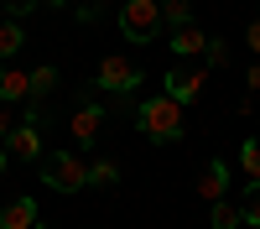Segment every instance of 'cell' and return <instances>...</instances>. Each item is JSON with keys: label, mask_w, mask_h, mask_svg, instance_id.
<instances>
[{"label": "cell", "mask_w": 260, "mask_h": 229, "mask_svg": "<svg viewBox=\"0 0 260 229\" xmlns=\"http://www.w3.org/2000/svg\"><path fill=\"white\" fill-rule=\"evenodd\" d=\"M11 99H31V73L0 68V104H11Z\"/></svg>", "instance_id": "11"}, {"label": "cell", "mask_w": 260, "mask_h": 229, "mask_svg": "<svg viewBox=\"0 0 260 229\" xmlns=\"http://www.w3.org/2000/svg\"><path fill=\"white\" fill-rule=\"evenodd\" d=\"M203 57H208V68H219V62H224V37H208V47H203Z\"/></svg>", "instance_id": "19"}, {"label": "cell", "mask_w": 260, "mask_h": 229, "mask_svg": "<svg viewBox=\"0 0 260 229\" xmlns=\"http://www.w3.org/2000/svg\"><path fill=\"white\" fill-rule=\"evenodd\" d=\"M240 172H245V182H250V187H260V136L240 141Z\"/></svg>", "instance_id": "12"}, {"label": "cell", "mask_w": 260, "mask_h": 229, "mask_svg": "<svg viewBox=\"0 0 260 229\" xmlns=\"http://www.w3.org/2000/svg\"><path fill=\"white\" fill-rule=\"evenodd\" d=\"M156 11H161V26H187L192 21V0H156Z\"/></svg>", "instance_id": "13"}, {"label": "cell", "mask_w": 260, "mask_h": 229, "mask_svg": "<svg viewBox=\"0 0 260 229\" xmlns=\"http://www.w3.org/2000/svg\"><path fill=\"white\" fill-rule=\"evenodd\" d=\"M94 83H99V94H136L141 89V68L130 57H99Z\"/></svg>", "instance_id": "4"}, {"label": "cell", "mask_w": 260, "mask_h": 229, "mask_svg": "<svg viewBox=\"0 0 260 229\" xmlns=\"http://www.w3.org/2000/svg\"><path fill=\"white\" fill-rule=\"evenodd\" d=\"M250 52H255V57H260V16H255V21H250Z\"/></svg>", "instance_id": "22"}, {"label": "cell", "mask_w": 260, "mask_h": 229, "mask_svg": "<svg viewBox=\"0 0 260 229\" xmlns=\"http://www.w3.org/2000/svg\"><path fill=\"white\" fill-rule=\"evenodd\" d=\"M240 214H245V224H250V229H260V187H250V193H245Z\"/></svg>", "instance_id": "18"}, {"label": "cell", "mask_w": 260, "mask_h": 229, "mask_svg": "<svg viewBox=\"0 0 260 229\" xmlns=\"http://www.w3.org/2000/svg\"><path fill=\"white\" fill-rule=\"evenodd\" d=\"M203 89H208V68H198V62H177V68H167V89H161V94L177 99L182 110H187Z\"/></svg>", "instance_id": "5"}, {"label": "cell", "mask_w": 260, "mask_h": 229, "mask_svg": "<svg viewBox=\"0 0 260 229\" xmlns=\"http://www.w3.org/2000/svg\"><path fill=\"white\" fill-rule=\"evenodd\" d=\"M16 130V120H11V110H6V104H0V146H6V136Z\"/></svg>", "instance_id": "20"}, {"label": "cell", "mask_w": 260, "mask_h": 229, "mask_svg": "<svg viewBox=\"0 0 260 229\" xmlns=\"http://www.w3.org/2000/svg\"><path fill=\"white\" fill-rule=\"evenodd\" d=\"M0 229H37V198L16 193L0 203Z\"/></svg>", "instance_id": "7"}, {"label": "cell", "mask_w": 260, "mask_h": 229, "mask_svg": "<svg viewBox=\"0 0 260 229\" xmlns=\"http://www.w3.org/2000/svg\"><path fill=\"white\" fill-rule=\"evenodd\" d=\"M99 125H104V104H83V110H73V141L94 146L99 141Z\"/></svg>", "instance_id": "9"}, {"label": "cell", "mask_w": 260, "mask_h": 229, "mask_svg": "<svg viewBox=\"0 0 260 229\" xmlns=\"http://www.w3.org/2000/svg\"><path fill=\"white\" fill-rule=\"evenodd\" d=\"M99 16H104L99 6H78V21H83V26H94V21H99Z\"/></svg>", "instance_id": "21"}, {"label": "cell", "mask_w": 260, "mask_h": 229, "mask_svg": "<svg viewBox=\"0 0 260 229\" xmlns=\"http://www.w3.org/2000/svg\"><path fill=\"white\" fill-rule=\"evenodd\" d=\"M224 193H229V161L213 156V161L203 167V177H198V198H203V203H224Z\"/></svg>", "instance_id": "8"}, {"label": "cell", "mask_w": 260, "mask_h": 229, "mask_svg": "<svg viewBox=\"0 0 260 229\" xmlns=\"http://www.w3.org/2000/svg\"><path fill=\"white\" fill-rule=\"evenodd\" d=\"M6 156H16V161H42V130H37V104L26 110V120H21L16 130L6 136Z\"/></svg>", "instance_id": "6"}, {"label": "cell", "mask_w": 260, "mask_h": 229, "mask_svg": "<svg viewBox=\"0 0 260 229\" xmlns=\"http://www.w3.org/2000/svg\"><path fill=\"white\" fill-rule=\"evenodd\" d=\"M6 161H11V156H6V146H0V172H6Z\"/></svg>", "instance_id": "24"}, {"label": "cell", "mask_w": 260, "mask_h": 229, "mask_svg": "<svg viewBox=\"0 0 260 229\" xmlns=\"http://www.w3.org/2000/svg\"><path fill=\"white\" fill-rule=\"evenodd\" d=\"M26 47V31H21V21H0V57H16Z\"/></svg>", "instance_id": "15"}, {"label": "cell", "mask_w": 260, "mask_h": 229, "mask_svg": "<svg viewBox=\"0 0 260 229\" xmlns=\"http://www.w3.org/2000/svg\"><path fill=\"white\" fill-rule=\"evenodd\" d=\"M42 182L52 193H78V187H89V161L78 151H47L42 156Z\"/></svg>", "instance_id": "2"}, {"label": "cell", "mask_w": 260, "mask_h": 229, "mask_svg": "<svg viewBox=\"0 0 260 229\" xmlns=\"http://www.w3.org/2000/svg\"><path fill=\"white\" fill-rule=\"evenodd\" d=\"M115 21H120L125 42H156V31H161V11H156V0H125Z\"/></svg>", "instance_id": "3"}, {"label": "cell", "mask_w": 260, "mask_h": 229, "mask_svg": "<svg viewBox=\"0 0 260 229\" xmlns=\"http://www.w3.org/2000/svg\"><path fill=\"white\" fill-rule=\"evenodd\" d=\"M245 89H250V94H260V68H250V73H245Z\"/></svg>", "instance_id": "23"}, {"label": "cell", "mask_w": 260, "mask_h": 229, "mask_svg": "<svg viewBox=\"0 0 260 229\" xmlns=\"http://www.w3.org/2000/svg\"><path fill=\"white\" fill-rule=\"evenodd\" d=\"M203 47H208V31H198L192 21L172 31V57H203Z\"/></svg>", "instance_id": "10"}, {"label": "cell", "mask_w": 260, "mask_h": 229, "mask_svg": "<svg viewBox=\"0 0 260 229\" xmlns=\"http://www.w3.org/2000/svg\"><path fill=\"white\" fill-rule=\"evenodd\" d=\"M52 6H68V0H52Z\"/></svg>", "instance_id": "25"}, {"label": "cell", "mask_w": 260, "mask_h": 229, "mask_svg": "<svg viewBox=\"0 0 260 229\" xmlns=\"http://www.w3.org/2000/svg\"><path fill=\"white\" fill-rule=\"evenodd\" d=\"M52 89H57V68H31V99L26 104H42Z\"/></svg>", "instance_id": "16"}, {"label": "cell", "mask_w": 260, "mask_h": 229, "mask_svg": "<svg viewBox=\"0 0 260 229\" xmlns=\"http://www.w3.org/2000/svg\"><path fill=\"white\" fill-rule=\"evenodd\" d=\"M208 224L213 229H245V214H240V203H213V214H208Z\"/></svg>", "instance_id": "14"}, {"label": "cell", "mask_w": 260, "mask_h": 229, "mask_svg": "<svg viewBox=\"0 0 260 229\" xmlns=\"http://www.w3.org/2000/svg\"><path fill=\"white\" fill-rule=\"evenodd\" d=\"M182 104L177 99H167V94H156V99H141L136 104V130L146 136V141H161V146H172V141H182Z\"/></svg>", "instance_id": "1"}, {"label": "cell", "mask_w": 260, "mask_h": 229, "mask_svg": "<svg viewBox=\"0 0 260 229\" xmlns=\"http://www.w3.org/2000/svg\"><path fill=\"white\" fill-rule=\"evenodd\" d=\"M120 182V167L115 161H94L89 167V187H115Z\"/></svg>", "instance_id": "17"}]
</instances>
